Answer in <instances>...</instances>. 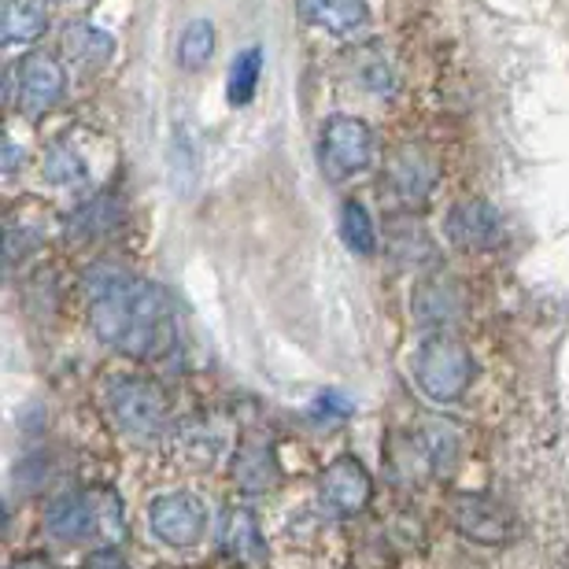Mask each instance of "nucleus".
<instances>
[{
  "mask_svg": "<svg viewBox=\"0 0 569 569\" xmlns=\"http://www.w3.org/2000/svg\"><path fill=\"white\" fill-rule=\"evenodd\" d=\"M119 222L116 208H111V200H93V208H86L74 214V230L78 233H100V230H111V226Z\"/></svg>",
  "mask_w": 569,
  "mask_h": 569,
  "instance_id": "obj_23",
  "label": "nucleus"
},
{
  "mask_svg": "<svg viewBox=\"0 0 569 569\" xmlns=\"http://www.w3.org/2000/svg\"><path fill=\"white\" fill-rule=\"evenodd\" d=\"M373 152H378L373 130L362 119L333 116L322 127V148H318V156H322V170L329 181H348L362 174V170H370Z\"/></svg>",
  "mask_w": 569,
  "mask_h": 569,
  "instance_id": "obj_7",
  "label": "nucleus"
},
{
  "mask_svg": "<svg viewBox=\"0 0 569 569\" xmlns=\"http://www.w3.org/2000/svg\"><path fill=\"white\" fill-rule=\"evenodd\" d=\"M100 411L108 426L133 443H152L167 432L170 403L156 378L144 370H108L100 381Z\"/></svg>",
  "mask_w": 569,
  "mask_h": 569,
  "instance_id": "obj_2",
  "label": "nucleus"
},
{
  "mask_svg": "<svg viewBox=\"0 0 569 569\" xmlns=\"http://www.w3.org/2000/svg\"><path fill=\"white\" fill-rule=\"evenodd\" d=\"M86 569H130V566L116 548H100V551H93L86 559Z\"/></svg>",
  "mask_w": 569,
  "mask_h": 569,
  "instance_id": "obj_24",
  "label": "nucleus"
},
{
  "mask_svg": "<svg viewBox=\"0 0 569 569\" xmlns=\"http://www.w3.org/2000/svg\"><path fill=\"white\" fill-rule=\"evenodd\" d=\"M389 186L403 203H422L432 186H437V167H432V159L418 144H403L392 152Z\"/></svg>",
  "mask_w": 569,
  "mask_h": 569,
  "instance_id": "obj_12",
  "label": "nucleus"
},
{
  "mask_svg": "<svg viewBox=\"0 0 569 569\" xmlns=\"http://www.w3.org/2000/svg\"><path fill=\"white\" fill-rule=\"evenodd\" d=\"M392 256L411 259V263H422V259L432 256V241L418 222H415V230H411V222H400L392 230Z\"/></svg>",
  "mask_w": 569,
  "mask_h": 569,
  "instance_id": "obj_22",
  "label": "nucleus"
},
{
  "mask_svg": "<svg viewBox=\"0 0 569 569\" xmlns=\"http://www.w3.org/2000/svg\"><path fill=\"white\" fill-rule=\"evenodd\" d=\"M44 30H49V8L41 0H4L0 33L8 44H33Z\"/></svg>",
  "mask_w": 569,
  "mask_h": 569,
  "instance_id": "obj_15",
  "label": "nucleus"
},
{
  "mask_svg": "<svg viewBox=\"0 0 569 569\" xmlns=\"http://www.w3.org/2000/svg\"><path fill=\"white\" fill-rule=\"evenodd\" d=\"M340 237L356 256H373L378 252V230L370 222V211L359 200H348L340 208Z\"/></svg>",
  "mask_w": 569,
  "mask_h": 569,
  "instance_id": "obj_20",
  "label": "nucleus"
},
{
  "mask_svg": "<svg viewBox=\"0 0 569 569\" xmlns=\"http://www.w3.org/2000/svg\"><path fill=\"white\" fill-rule=\"evenodd\" d=\"M270 562L274 569H337L345 562V532L333 510L326 503L296 510L270 548Z\"/></svg>",
  "mask_w": 569,
  "mask_h": 569,
  "instance_id": "obj_3",
  "label": "nucleus"
},
{
  "mask_svg": "<svg viewBox=\"0 0 569 569\" xmlns=\"http://www.w3.org/2000/svg\"><path fill=\"white\" fill-rule=\"evenodd\" d=\"M214 56V27L211 19H192L186 33H181V44H178V63L186 71H203Z\"/></svg>",
  "mask_w": 569,
  "mask_h": 569,
  "instance_id": "obj_21",
  "label": "nucleus"
},
{
  "mask_svg": "<svg viewBox=\"0 0 569 569\" xmlns=\"http://www.w3.org/2000/svg\"><path fill=\"white\" fill-rule=\"evenodd\" d=\"M226 551L241 562L267 559V537L259 529V518L248 507H233L230 518H226Z\"/></svg>",
  "mask_w": 569,
  "mask_h": 569,
  "instance_id": "obj_17",
  "label": "nucleus"
},
{
  "mask_svg": "<svg viewBox=\"0 0 569 569\" xmlns=\"http://www.w3.org/2000/svg\"><path fill=\"white\" fill-rule=\"evenodd\" d=\"M233 481L248 496L267 492V488L278 481L274 451H270L267 443H259V440H244L241 448H237V455H233Z\"/></svg>",
  "mask_w": 569,
  "mask_h": 569,
  "instance_id": "obj_14",
  "label": "nucleus"
},
{
  "mask_svg": "<svg viewBox=\"0 0 569 569\" xmlns=\"http://www.w3.org/2000/svg\"><path fill=\"white\" fill-rule=\"evenodd\" d=\"M44 178H49L56 189L78 192V189H86L89 167H86V159L74 152V144L56 141L49 144V152H44Z\"/></svg>",
  "mask_w": 569,
  "mask_h": 569,
  "instance_id": "obj_18",
  "label": "nucleus"
},
{
  "mask_svg": "<svg viewBox=\"0 0 569 569\" xmlns=\"http://www.w3.org/2000/svg\"><path fill=\"white\" fill-rule=\"evenodd\" d=\"M296 11L326 33H351L370 19L367 0H296Z\"/></svg>",
  "mask_w": 569,
  "mask_h": 569,
  "instance_id": "obj_13",
  "label": "nucleus"
},
{
  "mask_svg": "<svg viewBox=\"0 0 569 569\" xmlns=\"http://www.w3.org/2000/svg\"><path fill=\"white\" fill-rule=\"evenodd\" d=\"M211 510L197 492H159L148 503V529L170 551H192L208 537Z\"/></svg>",
  "mask_w": 569,
  "mask_h": 569,
  "instance_id": "obj_5",
  "label": "nucleus"
},
{
  "mask_svg": "<svg viewBox=\"0 0 569 569\" xmlns=\"http://www.w3.org/2000/svg\"><path fill=\"white\" fill-rule=\"evenodd\" d=\"M448 237L466 252H488L503 241V219L488 200H462L448 214Z\"/></svg>",
  "mask_w": 569,
  "mask_h": 569,
  "instance_id": "obj_10",
  "label": "nucleus"
},
{
  "mask_svg": "<svg viewBox=\"0 0 569 569\" xmlns=\"http://www.w3.org/2000/svg\"><path fill=\"white\" fill-rule=\"evenodd\" d=\"M448 518L451 526L462 532L466 540L485 543V548H499V543L515 540L518 521L499 499L485 492H455L448 499Z\"/></svg>",
  "mask_w": 569,
  "mask_h": 569,
  "instance_id": "obj_8",
  "label": "nucleus"
},
{
  "mask_svg": "<svg viewBox=\"0 0 569 569\" xmlns=\"http://www.w3.org/2000/svg\"><path fill=\"white\" fill-rule=\"evenodd\" d=\"M415 381L432 403H455L473 381V356L451 333H432L418 345Z\"/></svg>",
  "mask_w": 569,
  "mask_h": 569,
  "instance_id": "obj_4",
  "label": "nucleus"
},
{
  "mask_svg": "<svg viewBox=\"0 0 569 569\" xmlns=\"http://www.w3.org/2000/svg\"><path fill=\"white\" fill-rule=\"evenodd\" d=\"M259 74H263V52L252 44V49H244L230 67V86H226V97H230L233 108L252 104V97L259 89Z\"/></svg>",
  "mask_w": 569,
  "mask_h": 569,
  "instance_id": "obj_19",
  "label": "nucleus"
},
{
  "mask_svg": "<svg viewBox=\"0 0 569 569\" xmlns=\"http://www.w3.org/2000/svg\"><path fill=\"white\" fill-rule=\"evenodd\" d=\"M44 532L60 543H82L97 532V510L82 492H60L44 503Z\"/></svg>",
  "mask_w": 569,
  "mask_h": 569,
  "instance_id": "obj_11",
  "label": "nucleus"
},
{
  "mask_svg": "<svg viewBox=\"0 0 569 569\" xmlns=\"http://www.w3.org/2000/svg\"><path fill=\"white\" fill-rule=\"evenodd\" d=\"M86 296L89 322L104 345L133 359H159L174 348V307L159 284L100 267L86 278Z\"/></svg>",
  "mask_w": 569,
  "mask_h": 569,
  "instance_id": "obj_1",
  "label": "nucleus"
},
{
  "mask_svg": "<svg viewBox=\"0 0 569 569\" xmlns=\"http://www.w3.org/2000/svg\"><path fill=\"white\" fill-rule=\"evenodd\" d=\"M318 496H322V503L333 510V515H359V510L370 503L373 481H370L367 466H362L356 455H340V459L329 462L322 477H318Z\"/></svg>",
  "mask_w": 569,
  "mask_h": 569,
  "instance_id": "obj_9",
  "label": "nucleus"
},
{
  "mask_svg": "<svg viewBox=\"0 0 569 569\" xmlns=\"http://www.w3.org/2000/svg\"><path fill=\"white\" fill-rule=\"evenodd\" d=\"M111 49H116V41H111L108 33H100L97 27H89V22H74V27H67L63 33V52L78 71H89V74L100 71V67L111 60Z\"/></svg>",
  "mask_w": 569,
  "mask_h": 569,
  "instance_id": "obj_16",
  "label": "nucleus"
},
{
  "mask_svg": "<svg viewBox=\"0 0 569 569\" xmlns=\"http://www.w3.org/2000/svg\"><path fill=\"white\" fill-rule=\"evenodd\" d=\"M67 93V74L56 56L49 52H27L11 67L8 100L22 111L27 119H38L44 111H52Z\"/></svg>",
  "mask_w": 569,
  "mask_h": 569,
  "instance_id": "obj_6",
  "label": "nucleus"
},
{
  "mask_svg": "<svg viewBox=\"0 0 569 569\" xmlns=\"http://www.w3.org/2000/svg\"><path fill=\"white\" fill-rule=\"evenodd\" d=\"M11 569H56L49 559H41V555H33V559H19Z\"/></svg>",
  "mask_w": 569,
  "mask_h": 569,
  "instance_id": "obj_25",
  "label": "nucleus"
}]
</instances>
